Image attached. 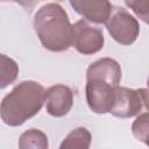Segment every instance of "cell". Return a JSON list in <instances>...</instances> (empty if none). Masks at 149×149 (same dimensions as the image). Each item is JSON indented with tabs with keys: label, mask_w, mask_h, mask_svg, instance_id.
I'll use <instances>...</instances> for the list:
<instances>
[{
	"label": "cell",
	"mask_w": 149,
	"mask_h": 149,
	"mask_svg": "<svg viewBox=\"0 0 149 149\" xmlns=\"http://www.w3.org/2000/svg\"><path fill=\"white\" fill-rule=\"evenodd\" d=\"M105 43L104 33L99 27L87 20H78L72 24L71 45L81 55H93L99 52Z\"/></svg>",
	"instance_id": "5b68a950"
},
{
	"label": "cell",
	"mask_w": 149,
	"mask_h": 149,
	"mask_svg": "<svg viewBox=\"0 0 149 149\" xmlns=\"http://www.w3.org/2000/svg\"><path fill=\"white\" fill-rule=\"evenodd\" d=\"M147 107V88L133 90L123 86H115L114 100L109 113L120 119L133 118Z\"/></svg>",
	"instance_id": "277c9868"
},
{
	"label": "cell",
	"mask_w": 149,
	"mask_h": 149,
	"mask_svg": "<svg viewBox=\"0 0 149 149\" xmlns=\"http://www.w3.org/2000/svg\"><path fill=\"white\" fill-rule=\"evenodd\" d=\"M105 26L113 40L122 45L133 44L140 34L139 21L120 6H112Z\"/></svg>",
	"instance_id": "3957f363"
},
{
	"label": "cell",
	"mask_w": 149,
	"mask_h": 149,
	"mask_svg": "<svg viewBox=\"0 0 149 149\" xmlns=\"http://www.w3.org/2000/svg\"><path fill=\"white\" fill-rule=\"evenodd\" d=\"M33 24L41 44L47 50L62 52L71 47L72 24L59 3L49 2L41 6L34 15Z\"/></svg>",
	"instance_id": "7a4b0ae2"
},
{
	"label": "cell",
	"mask_w": 149,
	"mask_h": 149,
	"mask_svg": "<svg viewBox=\"0 0 149 149\" xmlns=\"http://www.w3.org/2000/svg\"><path fill=\"white\" fill-rule=\"evenodd\" d=\"M92 135L85 127H77L71 130L62 141L61 149H88L91 146Z\"/></svg>",
	"instance_id": "30bf717a"
},
{
	"label": "cell",
	"mask_w": 149,
	"mask_h": 149,
	"mask_svg": "<svg viewBox=\"0 0 149 149\" xmlns=\"http://www.w3.org/2000/svg\"><path fill=\"white\" fill-rule=\"evenodd\" d=\"M69 2L80 16L93 23H105L112 8L109 0H69Z\"/></svg>",
	"instance_id": "9c48e42d"
},
{
	"label": "cell",
	"mask_w": 149,
	"mask_h": 149,
	"mask_svg": "<svg viewBox=\"0 0 149 149\" xmlns=\"http://www.w3.org/2000/svg\"><path fill=\"white\" fill-rule=\"evenodd\" d=\"M122 78V70L120 64L109 57H104L91 63L86 70L87 79H99L113 86H118Z\"/></svg>",
	"instance_id": "ba28073f"
},
{
	"label": "cell",
	"mask_w": 149,
	"mask_h": 149,
	"mask_svg": "<svg viewBox=\"0 0 149 149\" xmlns=\"http://www.w3.org/2000/svg\"><path fill=\"white\" fill-rule=\"evenodd\" d=\"M132 133L133 135L143 143L148 144V134H149V114L144 112L140 114L136 120L132 125Z\"/></svg>",
	"instance_id": "4fadbf2b"
},
{
	"label": "cell",
	"mask_w": 149,
	"mask_h": 149,
	"mask_svg": "<svg viewBox=\"0 0 149 149\" xmlns=\"http://www.w3.org/2000/svg\"><path fill=\"white\" fill-rule=\"evenodd\" d=\"M19 76L17 63L5 54H0V90L13 84Z\"/></svg>",
	"instance_id": "7c38bea8"
},
{
	"label": "cell",
	"mask_w": 149,
	"mask_h": 149,
	"mask_svg": "<svg viewBox=\"0 0 149 149\" xmlns=\"http://www.w3.org/2000/svg\"><path fill=\"white\" fill-rule=\"evenodd\" d=\"M45 88L37 81L23 80L0 102V119L9 127H19L35 116L44 104Z\"/></svg>",
	"instance_id": "6da1fadb"
},
{
	"label": "cell",
	"mask_w": 149,
	"mask_h": 149,
	"mask_svg": "<svg viewBox=\"0 0 149 149\" xmlns=\"http://www.w3.org/2000/svg\"><path fill=\"white\" fill-rule=\"evenodd\" d=\"M114 88L115 86L106 81L87 79L85 85V95L90 109L95 114L109 113L114 100Z\"/></svg>",
	"instance_id": "8992f818"
},
{
	"label": "cell",
	"mask_w": 149,
	"mask_h": 149,
	"mask_svg": "<svg viewBox=\"0 0 149 149\" xmlns=\"http://www.w3.org/2000/svg\"><path fill=\"white\" fill-rule=\"evenodd\" d=\"M37 1L38 0H0V2H15L28 10H31L37 3Z\"/></svg>",
	"instance_id": "9a60e30c"
},
{
	"label": "cell",
	"mask_w": 149,
	"mask_h": 149,
	"mask_svg": "<svg viewBox=\"0 0 149 149\" xmlns=\"http://www.w3.org/2000/svg\"><path fill=\"white\" fill-rule=\"evenodd\" d=\"M44 102L48 114L55 118H62L73 106V92L68 85H52L44 93Z\"/></svg>",
	"instance_id": "52a82bcc"
},
{
	"label": "cell",
	"mask_w": 149,
	"mask_h": 149,
	"mask_svg": "<svg viewBox=\"0 0 149 149\" xmlns=\"http://www.w3.org/2000/svg\"><path fill=\"white\" fill-rule=\"evenodd\" d=\"M48 147V136L37 128H30L23 132L19 139V148L21 149H47Z\"/></svg>",
	"instance_id": "8fae6325"
},
{
	"label": "cell",
	"mask_w": 149,
	"mask_h": 149,
	"mask_svg": "<svg viewBox=\"0 0 149 149\" xmlns=\"http://www.w3.org/2000/svg\"><path fill=\"white\" fill-rule=\"evenodd\" d=\"M125 3L144 23L148 22V17H149V0H125Z\"/></svg>",
	"instance_id": "5bb4252c"
}]
</instances>
